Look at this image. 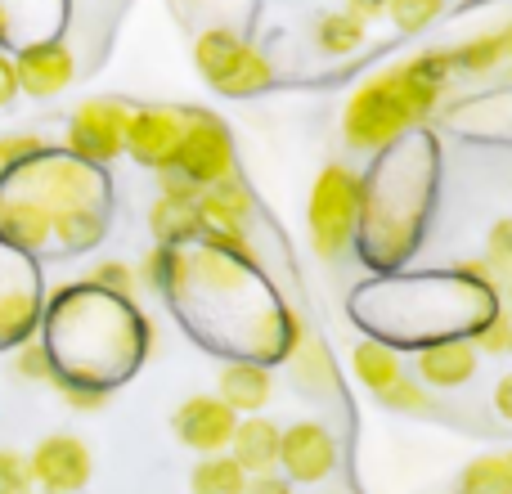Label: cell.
I'll return each mask as SVG.
<instances>
[{
	"label": "cell",
	"instance_id": "obj_1",
	"mask_svg": "<svg viewBox=\"0 0 512 494\" xmlns=\"http://www.w3.org/2000/svg\"><path fill=\"white\" fill-rule=\"evenodd\" d=\"M360 207H364V194H360V180L351 176V167L328 162L319 171L315 189H310V243H315V252L324 261H337L342 247L351 243Z\"/></svg>",
	"mask_w": 512,
	"mask_h": 494
},
{
	"label": "cell",
	"instance_id": "obj_2",
	"mask_svg": "<svg viewBox=\"0 0 512 494\" xmlns=\"http://www.w3.org/2000/svg\"><path fill=\"white\" fill-rule=\"evenodd\" d=\"M194 63H198V72H203V77L230 99L256 95V90H265L274 81L265 54L252 50L248 41H239L234 32H225V27H212V32L198 36Z\"/></svg>",
	"mask_w": 512,
	"mask_h": 494
},
{
	"label": "cell",
	"instance_id": "obj_3",
	"mask_svg": "<svg viewBox=\"0 0 512 494\" xmlns=\"http://www.w3.org/2000/svg\"><path fill=\"white\" fill-rule=\"evenodd\" d=\"M176 171H185L198 189L221 185V180L234 176V140L216 113L185 108V135H180Z\"/></svg>",
	"mask_w": 512,
	"mask_h": 494
},
{
	"label": "cell",
	"instance_id": "obj_4",
	"mask_svg": "<svg viewBox=\"0 0 512 494\" xmlns=\"http://www.w3.org/2000/svg\"><path fill=\"white\" fill-rule=\"evenodd\" d=\"M342 131H346V144H351V149H364V153L387 149V144H396L400 135L409 131L405 108L396 104V95H391L382 72L373 81H364V86L351 95L346 117H342Z\"/></svg>",
	"mask_w": 512,
	"mask_h": 494
},
{
	"label": "cell",
	"instance_id": "obj_5",
	"mask_svg": "<svg viewBox=\"0 0 512 494\" xmlns=\"http://www.w3.org/2000/svg\"><path fill=\"white\" fill-rule=\"evenodd\" d=\"M126 122H131V108L117 104V99H86V104H77V113L68 122L72 158L86 162V167L113 162L126 144Z\"/></svg>",
	"mask_w": 512,
	"mask_h": 494
},
{
	"label": "cell",
	"instance_id": "obj_6",
	"mask_svg": "<svg viewBox=\"0 0 512 494\" xmlns=\"http://www.w3.org/2000/svg\"><path fill=\"white\" fill-rule=\"evenodd\" d=\"M27 468H32V481L45 494H77L90 486V472H95V459H90V445L72 432L45 436L32 454H27Z\"/></svg>",
	"mask_w": 512,
	"mask_h": 494
},
{
	"label": "cell",
	"instance_id": "obj_7",
	"mask_svg": "<svg viewBox=\"0 0 512 494\" xmlns=\"http://www.w3.org/2000/svg\"><path fill=\"white\" fill-rule=\"evenodd\" d=\"M450 72H454L450 50H427V54H418V59L400 63V68H387L382 77H387L396 104L405 108L409 126H418V122H427V113L436 108V99H441Z\"/></svg>",
	"mask_w": 512,
	"mask_h": 494
},
{
	"label": "cell",
	"instance_id": "obj_8",
	"mask_svg": "<svg viewBox=\"0 0 512 494\" xmlns=\"http://www.w3.org/2000/svg\"><path fill=\"white\" fill-rule=\"evenodd\" d=\"M180 135H185V108H131L126 122V144L140 167L149 171H171L180 153Z\"/></svg>",
	"mask_w": 512,
	"mask_h": 494
},
{
	"label": "cell",
	"instance_id": "obj_9",
	"mask_svg": "<svg viewBox=\"0 0 512 494\" xmlns=\"http://www.w3.org/2000/svg\"><path fill=\"white\" fill-rule=\"evenodd\" d=\"M279 468L288 472V481H324L337 468V441L328 436V427L319 423H292L288 432H279Z\"/></svg>",
	"mask_w": 512,
	"mask_h": 494
},
{
	"label": "cell",
	"instance_id": "obj_10",
	"mask_svg": "<svg viewBox=\"0 0 512 494\" xmlns=\"http://www.w3.org/2000/svg\"><path fill=\"white\" fill-rule=\"evenodd\" d=\"M176 436L198 454H221L230 450V436L239 427V414L225 405L221 396H189L171 418Z\"/></svg>",
	"mask_w": 512,
	"mask_h": 494
},
{
	"label": "cell",
	"instance_id": "obj_11",
	"mask_svg": "<svg viewBox=\"0 0 512 494\" xmlns=\"http://www.w3.org/2000/svg\"><path fill=\"white\" fill-rule=\"evenodd\" d=\"M14 77H18V90L32 99H50V95H63L77 77V59L63 41H32L18 50L14 59Z\"/></svg>",
	"mask_w": 512,
	"mask_h": 494
},
{
	"label": "cell",
	"instance_id": "obj_12",
	"mask_svg": "<svg viewBox=\"0 0 512 494\" xmlns=\"http://www.w3.org/2000/svg\"><path fill=\"white\" fill-rule=\"evenodd\" d=\"M472 373H477V346L468 337H445V342H432L418 351V378L427 387H463V382H472Z\"/></svg>",
	"mask_w": 512,
	"mask_h": 494
},
{
	"label": "cell",
	"instance_id": "obj_13",
	"mask_svg": "<svg viewBox=\"0 0 512 494\" xmlns=\"http://www.w3.org/2000/svg\"><path fill=\"white\" fill-rule=\"evenodd\" d=\"M230 459L248 477H265V472L279 468V427H274V418H239V427L230 436Z\"/></svg>",
	"mask_w": 512,
	"mask_h": 494
},
{
	"label": "cell",
	"instance_id": "obj_14",
	"mask_svg": "<svg viewBox=\"0 0 512 494\" xmlns=\"http://www.w3.org/2000/svg\"><path fill=\"white\" fill-rule=\"evenodd\" d=\"M198 216H203V230H239L252 221V194L239 176L221 180V185H207L198 194Z\"/></svg>",
	"mask_w": 512,
	"mask_h": 494
},
{
	"label": "cell",
	"instance_id": "obj_15",
	"mask_svg": "<svg viewBox=\"0 0 512 494\" xmlns=\"http://www.w3.org/2000/svg\"><path fill=\"white\" fill-rule=\"evenodd\" d=\"M270 391H274V378L252 360H239V364H225L221 369V391L216 396L234 409V414H261L270 405Z\"/></svg>",
	"mask_w": 512,
	"mask_h": 494
},
{
	"label": "cell",
	"instance_id": "obj_16",
	"mask_svg": "<svg viewBox=\"0 0 512 494\" xmlns=\"http://www.w3.org/2000/svg\"><path fill=\"white\" fill-rule=\"evenodd\" d=\"M351 369H355V378H360L364 387L373 391V396H382V391H387L391 382L405 373V364H400L396 346H387V342H378V337H369V342L355 346Z\"/></svg>",
	"mask_w": 512,
	"mask_h": 494
},
{
	"label": "cell",
	"instance_id": "obj_17",
	"mask_svg": "<svg viewBox=\"0 0 512 494\" xmlns=\"http://www.w3.org/2000/svg\"><path fill=\"white\" fill-rule=\"evenodd\" d=\"M149 225H153V234H158L162 247L198 239V234H203L198 203H167V198H158V203H153V212H149Z\"/></svg>",
	"mask_w": 512,
	"mask_h": 494
},
{
	"label": "cell",
	"instance_id": "obj_18",
	"mask_svg": "<svg viewBox=\"0 0 512 494\" xmlns=\"http://www.w3.org/2000/svg\"><path fill=\"white\" fill-rule=\"evenodd\" d=\"M189 486H194V494H243L248 472H243L230 454H207V459H198V468L189 472Z\"/></svg>",
	"mask_w": 512,
	"mask_h": 494
},
{
	"label": "cell",
	"instance_id": "obj_19",
	"mask_svg": "<svg viewBox=\"0 0 512 494\" xmlns=\"http://www.w3.org/2000/svg\"><path fill=\"white\" fill-rule=\"evenodd\" d=\"M315 36H319V50L342 59V54H355L364 45V18L355 14H324L315 23Z\"/></svg>",
	"mask_w": 512,
	"mask_h": 494
},
{
	"label": "cell",
	"instance_id": "obj_20",
	"mask_svg": "<svg viewBox=\"0 0 512 494\" xmlns=\"http://www.w3.org/2000/svg\"><path fill=\"white\" fill-rule=\"evenodd\" d=\"M459 494H512V477H508V459L486 454V459L468 463L459 477Z\"/></svg>",
	"mask_w": 512,
	"mask_h": 494
},
{
	"label": "cell",
	"instance_id": "obj_21",
	"mask_svg": "<svg viewBox=\"0 0 512 494\" xmlns=\"http://www.w3.org/2000/svg\"><path fill=\"white\" fill-rule=\"evenodd\" d=\"M499 59H508V36H504V32L477 36V41H468V45H459V50H450L454 72H490Z\"/></svg>",
	"mask_w": 512,
	"mask_h": 494
},
{
	"label": "cell",
	"instance_id": "obj_22",
	"mask_svg": "<svg viewBox=\"0 0 512 494\" xmlns=\"http://www.w3.org/2000/svg\"><path fill=\"white\" fill-rule=\"evenodd\" d=\"M486 355H504L512 346V310H486L477 324V342Z\"/></svg>",
	"mask_w": 512,
	"mask_h": 494
},
{
	"label": "cell",
	"instance_id": "obj_23",
	"mask_svg": "<svg viewBox=\"0 0 512 494\" xmlns=\"http://www.w3.org/2000/svg\"><path fill=\"white\" fill-rule=\"evenodd\" d=\"M50 387L63 396V405H68V409H81V414H95V409H104V405H108V391H104V387H90V382L54 378Z\"/></svg>",
	"mask_w": 512,
	"mask_h": 494
},
{
	"label": "cell",
	"instance_id": "obj_24",
	"mask_svg": "<svg viewBox=\"0 0 512 494\" xmlns=\"http://www.w3.org/2000/svg\"><path fill=\"white\" fill-rule=\"evenodd\" d=\"M387 9L400 32H423V27L441 14V0H387Z\"/></svg>",
	"mask_w": 512,
	"mask_h": 494
},
{
	"label": "cell",
	"instance_id": "obj_25",
	"mask_svg": "<svg viewBox=\"0 0 512 494\" xmlns=\"http://www.w3.org/2000/svg\"><path fill=\"white\" fill-rule=\"evenodd\" d=\"M382 405L387 409H400V414H418V409H427L432 405V400H427V391H423V382H414V378H405V373H400L396 382H391L387 391H382Z\"/></svg>",
	"mask_w": 512,
	"mask_h": 494
},
{
	"label": "cell",
	"instance_id": "obj_26",
	"mask_svg": "<svg viewBox=\"0 0 512 494\" xmlns=\"http://www.w3.org/2000/svg\"><path fill=\"white\" fill-rule=\"evenodd\" d=\"M32 468H27V454L18 450H0V494H32Z\"/></svg>",
	"mask_w": 512,
	"mask_h": 494
},
{
	"label": "cell",
	"instance_id": "obj_27",
	"mask_svg": "<svg viewBox=\"0 0 512 494\" xmlns=\"http://www.w3.org/2000/svg\"><path fill=\"white\" fill-rule=\"evenodd\" d=\"M41 135H0V171H18L23 162L41 158Z\"/></svg>",
	"mask_w": 512,
	"mask_h": 494
},
{
	"label": "cell",
	"instance_id": "obj_28",
	"mask_svg": "<svg viewBox=\"0 0 512 494\" xmlns=\"http://www.w3.org/2000/svg\"><path fill=\"white\" fill-rule=\"evenodd\" d=\"M14 369L23 373V378H32V382H54V355H50V346H41V342L18 346Z\"/></svg>",
	"mask_w": 512,
	"mask_h": 494
},
{
	"label": "cell",
	"instance_id": "obj_29",
	"mask_svg": "<svg viewBox=\"0 0 512 494\" xmlns=\"http://www.w3.org/2000/svg\"><path fill=\"white\" fill-rule=\"evenodd\" d=\"M95 283H99V288H108V292H117V297H135V283H140V279H135V270H131V265H122V261H104V265H99V270H95Z\"/></svg>",
	"mask_w": 512,
	"mask_h": 494
},
{
	"label": "cell",
	"instance_id": "obj_30",
	"mask_svg": "<svg viewBox=\"0 0 512 494\" xmlns=\"http://www.w3.org/2000/svg\"><path fill=\"white\" fill-rule=\"evenodd\" d=\"M490 270L512 279V216L490 230Z\"/></svg>",
	"mask_w": 512,
	"mask_h": 494
},
{
	"label": "cell",
	"instance_id": "obj_31",
	"mask_svg": "<svg viewBox=\"0 0 512 494\" xmlns=\"http://www.w3.org/2000/svg\"><path fill=\"white\" fill-rule=\"evenodd\" d=\"M158 185H162V194L158 198H167V203H198V194H203V189L194 185V180L185 176V171H158Z\"/></svg>",
	"mask_w": 512,
	"mask_h": 494
},
{
	"label": "cell",
	"instance_id": "obj_32",
	"mask_svg": "<svg viewBox=\"0 0 512 494\" xmlns=\"http://www.w3.org/2000/svg\"><path fill=\"white\" fill-rule=\"evenodd\" d=\"M171 261H176V256H171V247H153L149 252V261H144V283H153V288H162V283H167V270H171Z\"/></svg>",
	"mask_w": 512,
	"mask_h": 494
},
{
	"label": "cell",
	"instance_id": "obj_33",
	"mask_svg": "<svg viewBox=\"0 0 512 494\" xmlns=\"http://www.w3.org/2000/svg\"><path fill=\"white\" fill-rule=\"evenodd\" d=\"M243 494H292V481H283V477H274V472H265V477H248Z\"/></svg>",
	"mask_w": 512,
	"mask_h": 494
},
{
	"label": "cell",
	"instance_id": "obj_34",
	"mask_svg": "<svg viewBox=\"0 0 512 494\" xmlns=\"http://www.w3.org/2000/svg\"><path fill=\"white\" fill-rule=\"evenodd\" d=\"M18 95V77H14V59L9 54H0V108H9Z\"/></svg>",
	"mask_w": 512,
	"mask_h": 494
},
{
	"label": "cell",
	"instance_id": "obj_35",
	"mask_svg": "<svg viewBox=\"0 0 512 494\" xmlns=\"http://www.w3.org/2000/svg\"><path fill=\"white\" fill-rule=\"evenodd\" d=\"M495 409H499V418H508V423H512V373H504V378H499V387H495Z\"/></svg>",
	"mask_w": 512,
	"mask_h": 494
},
{
	"label": "cell",
	"instance_id": "obj_36",
	"mask_svg": "<svg viewBox=\"0 0 512 494\" xmlns=\"http://www.w3.org/2000/svg\"><path fill=\"white\" fill-rule=\"evenodd\" d=\"M382 9H387V0H351V9H346V14H355V18H378Z\"/></svg>",
	"mask_w": 512,
	"mask_h": 494
},
{
	"label": "cell",
	"instance_id": "obj_37",
	"mask_svg": "<svg viewBox=\"0 0 512 494\" xmlns=\"http://www.w3.org/2000/svg\"><path fill=\"white\" fill-rule=\"evenodd\" d=\"M504 36H508V59H512V27H508V32H504Z\"/></svg>",
	"mask_w": 512,
	"mask_h": 494
},
{
	"label": "cell",
	"instance_id": "obj_38",
	"mask_svg": "<svg viewBox=\"0 0 512 494\" xmlns=\"http://www.w3.org/2000/svg\"><path fill=\"white\" fill-rule=\"evenodd\" d=\"M508 301H512V279H508Z\"/></svg>",
	"mask_w": 512,
	"mask_h": 494
},
{
	"label": "cell",
	"instance_id": "obj_39",
	"mask_svg": "<svg viewBox=\"0 0 512 494\" xmlns=\"http://www.w3.org/2000/svg\"><path fill=\"white\" fill-rule=\"evenodd\" d=\"M508 477H512V459H508Z\"/></svg>",
	"mask_w": 512,
	"mask_h": 494
},
{
	"label": "cell",
	"instance_id": "obj_40",
	"mask_svg": "<svg viewBox=\"0 0 512 494\" xmlns=\"http://www.w3.org/2000/svg\"><path fill=\"white\" fill-rule=\"evenodd\" d=\"M508 351H512V346H508Z\"/></svg>",
	"mask_w": 512,
	"mask_h": 494
}]
</instances>
